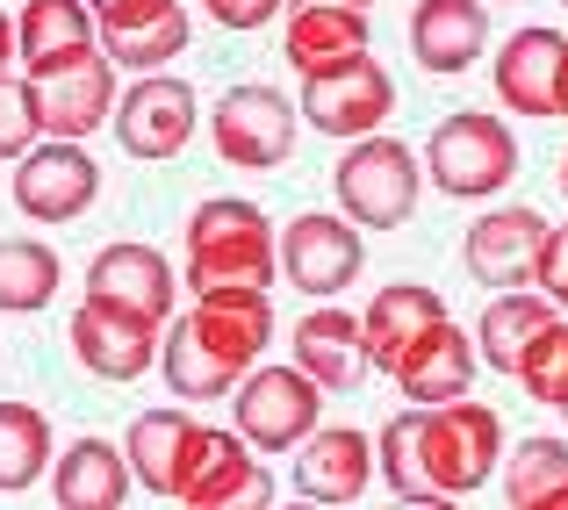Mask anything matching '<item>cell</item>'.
<instances>
[{
	"mask_svg": "<svg viewBox=\"0 0 568 510\" xmlns=\"http://www.w3.org/2000/svg\"><path fill=\"white\" fill-rule=\"evenodd\" d=\"M425 180L454 202H489L518 180V137L504 115H483V109H460L446 123H432L425 137Z\"/></svg>",
	"mask_w": 568,
	"mask_h": 510,
	"instance_id": "4",
	"label": "cell"
},
{
	"mask_svg": "<svg viewBox=\"0 0 568 510\" xmlns=\"http://www.w3.org/2000/svg\"><path fill=\"white\" fill-rule=\"evenodd\" d=\"M375 482V439L353 425H317L303 446H295V489L303 503H324V510H346L367 497Z\"/></svg>",
	"mask_w": 568,
	"mask_h": 510,
	"instance_id": "17",
	"label": "cell"
},
{
	"mask_svg": "<svg viewBox=\"0 0 568 510\" xmlns=\"http://www.w3.org/2000/svg\"><path fill=\"white\" fill-rule=\"evenodd\" d=\"M388 510H460V497H396Z\"/></svg>",
	"mask_w": 568,
	"mask_h": 510,
	"instance_id": "37",
	"label": "cell"
},
{
	"mask_svg": "<svg viewBox=\"0 0 568 510\" xmlns=\"http://www.w3.org/2000/svg\"><path fill=\"white\" fill-rule=\"evenodd\" d=\"M181 0H87V14H94L101 37H123V29H144L159 22V14H173Z\"/></svg>",
	"mask_w": 568,
	"mask_h": 510,
	"instance_id": "35",
	"label": "cell"
},
{
	"mask_svg": "<svg viewBox=\"0 0 568 510\" xmlns=\"http://www.w3.org/2000/svg\"><path fill=\"white\" fill-rule=\"evenodd\" d=\"M43 144L37 130V101H29V80H14V72H0V166H22L29 152Z\"/></svg>",
	"mask_w": 568,
	"mask_h": 510,
	"instance_id": "33",
	"label": "cell"
},
{
	"mask_svg": "<svg viewBox=\"0 0 568 510\" xmlns=\"http://www.w3.org/2000/svg\"><path fill=\"white\" fill-rule=\"evenodd\" d=\"M561 202H568V152H561Z\"/></svg>",
	"mask_w": 568,
	"mask_h": 510,
	"instance_id": "41",
	"label": "cell"
},
{
	"mask_svg": "<svg viewBox=\"0 0 568 510\" xmlns=\"http://www.w3.org/2000/svg\"><path fill=\"white\" fill-rule=\"evenodd\" d=\"M130 497V460L109 439H72L51 460V503L58 510H123Z\"/></svg>",
	"mask_w": 568,
	"mask_h": 510,
	"instance_id": "25",
	"label": "cell"
},
{
	"mask_svg": "<svg viewBox=\"0 0 568 510\" xmlns=\"http://www.w3.org/2000/svg\"><path fill=\"white\" fill-rule=\"evenodd\" d=\"M187 439H194V417L181 410V402H173V410H144L138 425L123 431L130 482H144V489H159V497H173V468H181Z\"/></svg>",
	"mask_w": 568,
	"mask_h": 510,
	"instance_id": "28",
	"label": "cell"
},
{
	"mask_svg": "<svg viewBox=\"0 0 568 510\" xmlns=\"http://www.w3.org/2000/svg\"><path fill=\"white\" fill-rule=\"evenodd\" d=\"M504 446H511L504 417L489 402L460 396V402H439V410L388 417L375 439V468L396 497H475V489H489Z\"/></svg>",
	"mask_w": 568,
	"mask_h": 510,
	"instance_id": "1",
	"label": "cell"
},
{
	"mask_svg": "<svg viewBox=\"0 0 568 510\" xmlns=\"http://www.w3.org/2000/svg\"><path fill=\"white\" fill-rule=\"evenodd\" d=\"M295 367L310 374L317 388H338V396H353V388L367 381V345H361V317L353 309H310V317H295Z\"/></svg>",
	"mask_w": 568,
	"mask_h": 510,
	"instance_id": "23",
	"label": "cell"
},
{
	"mask_svg": "<svg viewBox=\"0 0 568 510\" xmlns=\"http://www.w3.org/2000/svg\"><path fill=\"white\" fill-rule=\"evenodd\" d=\"M288 510H324V503H288Z\"/></svg>",
	"mask_w": 568,
	"mask_h": 510,
	"instance_id": "42",
	"label": "cell"
},
{
	"mask_svg": "<svg viewBox=\"0 0 568 510\" xmlns=\"http://www.w3.org/2000/svg\"><path fill=\"white\" fill-rule=\"evenodd\" d=\"M532 510H568V482L555 489V497H540V503H532Z\"/></svg>",
	"mask_w": 568,
	"mask_h": 510,
	"instance_id": "40",
	"label": "cell"
},
{
	"mask_svg": "<svg viewBox=\"0 0 568 510\" xmlns=\"http://www.w3.org/2000/svg\"><path fill=\"white\" fill-rule=\"evenodd\" d=\"M87 51H101V29L87 14V0H22V14H14V58H22L29 80L72 65Z\"/></svg>",
	"mask_w": 568,
	"mask_h": 510,
	"instance_id": "22",
	"label": "cell"
},
{
	"mask_svg": "<svg viewBox=\"0 0 568 510\" xmlns=\"http://www.w3.org/2000/svg\"><path fill=\"white\" fill-rule=\"evenodd\" d=\"M87 303L115 309V317L138 324H166L173 317V259L159 245H101L87 259Z\"/></svg>",
	"mask_w": 568,
	"mask_h": 510,
	"instance_id": "14",
	"label": "cell"
},
{
	"mask_svg": "<svg viewBox=\"0 0 568 510\" xmlns=\"http://www.w3.org/2000/svg\"><path fill=\"white\" fill-rule=\"evenodd\" d=\"M432 324H446V303L439 288H417V280H396V288H382L375 303L361 309V345H367V367H396L403 353H410L417 338L432 332Z\"/></svg>",
	"mask_w": 568,
	"mask_h": 510,
	"instance_id": "24",
	"label": "cell"
},
{
	"mask_svg": "<svg viewBox=\"0 0 568 510\" xmlns=\"http://www.w3.org/2000/svg\"><path fill=\"white\" fill-rule=\"evenodd\" d=\"M58 295V252L37 237H0V309L8 317H37Z\"/></svg>",
	"mask_w": 568,
	"mask_h": 510,
	"instance_id": "29",
	"label": "cell"
},
{
	"mask_svg": "<svg viewBox=\"0 0 568 510\" xmlns=\"http://www.w3.org/2000/svg\"><path fill=\"white\" fill-rule=\"evenodd\" d=\"M561 417H568V410H561Z\"/></svg>",
	"mask_w": 568,
	"mask_h": 510,
	"instance_id": "44",
	"label": "cell"
},
{
	"mask_svg": "<svg viewBox=\"0 0 568 510\" xmlns=\"http://www.w3.org/2000/svg\"><path fill=\"white\" fill-rule=\"evenodd\" d=\"M231 396H237V439L252 453H295L324 425V388L303 367H252Z\"/></svg>",
	"mask_w": 568,
	"mask_h": 510,
	"instance_id": "7",
	"label": "cell"
},
{
	"mask_svg": "<svg viewBox=\"0 0 568 510\" xmlns=\"http://www.w3.org/2000/svg\"><path fill=\"white\" fill-rule=\"evenodd\" d=\"M8 65H14V14L0 8V72H8Z\"/></svg>",
	"mask_w": 568,
	"mask_h": 510,
	"instance_id": "38",
	"label": "cell"
},
{
	"mask_svg": "<svg viewBox=\"0 0 568 510\" xmlns=\"http://www.w3.org/2000/svg\"><path fill=\"white\" fill-rule=\"evenodd\" d=\"M555 317H561V309L547 303V295H532V288H504V295H489L483 324H475V353H483L497 374H511L518 359H526V345L540 338Z\"/></svg>",
	"mask_w": 568,
	"mask_h": 510,
	"instance_id": "26",
	"label": "cell"
},
{
	"mask_svg": "<svg viewBox=\"0 0 568 510\" xmlns=\"http://www.w3.org/2000/svg\"><path fill=\"white\" fill-rule=\"evenodd\" d=\"M332 194H338V216L353 231H403L417 216V202H425V166L396 137H361L338 159Z\"/></svg>",
	"mask_w": 568,
	"mask_h": 510,
	"instance_id": "5",
	"label": "cell"
},
{
	"mask_svg": "<svg viewBox=\"0 0 568 510\" xmlns=\"http://www.w3.org/2000/svg\"><path fill=\"white\" fill-rule=\"evenodd\" d=\"M497 482H504V497H511V510H532L540 497H555V489L568 482V439H518V446H504Z\"/></svg>",
	"mask_w": 568,
	"mask_h": 510,
	"instance_id": "30",
	"label": "cell"
},
{
	"mask_svg": "<svg viewBox=\"0 0 568 510\" xmlns=\"http://www.w3.org/2000/svg\"><path fill=\"white\" fill-rule=\"evenodd\" d=\"M173 503L181 510H274V475L260 468L237 431L194 425L181 468H173Z\"/></svg>",
	"mask_w": 568,
	"mask_h": 510,
	"instance_id": "6",
	"label": "cell"
},
{
	"mask_svg": "<svg viewBox=\"0 0 568 510\" xmlns=\"http://www.w3.org/2000/svg\"><path fill=\"white\" fill-rule=\"evenodd\" d=\"M209 144H216L223 166L237 173H274L295 159V109L281 86H231V94L216 101V115H209Z\"/></svg>",
	"mask_w": 568,
	"mask_h": 510,
	"instance_id": "8",
	"label": "cell"
},
{
	"mask_svg": "<svg viewBox=\"0 0 568 510\" xmlns=\"http://www.w3.org/2000/svg\"><path fill=\"white\" fill-rule=\"evenodd\" d=\"M274 223H266L260 202H202L187 216V259H181V280L187 295H266L281 280V259H274Z\"/></svg>",
	"mask_w": 568,
	"mask_h": 510,
	"instance_id": "3",
	"label": "cell"
},
{
	"mask_svg": "<svg viewBox=\"0 0 568 510\" xmlns=\"http://www.w3.org/2000/svg\"><path fill=\"white\" fill-rule=\"evenodd\" d=\"M497 101L526 123H561L568 115V37L561 29H511L489 58Z\"/></svg>",
	"mask_w": 568,
	"mask_h": 510,
	"instance_id": "10",
	"label": "cell"
},
{
	"mask_svg": "<svg viewBox=\"0 0 568 510\" xmlns=\"http://www.w3.org/2000/svg\"><path fill=\"white\" fill-rule=\"evenodd\" d=\"M540 237H547V216L532 202H504L489 208V216L468 223V237H460V266H468L483 288H526L532 280V259H540Z\"/></svg>",
	"mask_w": 568,
	"mask_h": 510,
	"instance_id": "16",
	"label": "cell"
},
{
	"mask_svg": "<svg viewBox=\"0 0 568 510\" xmlns=\"http://www.w3.org/2000/svg\"><path fill=\"white\" fill-rule=\"evenodd\" d=\"M532 295H547L555 309H568V223H547L540 259H532Z\"/></svg>",
	"mask_w": 568,
	"mask_h": 510,
	"instance_id": "34",
	"label": "cell"
},
{
	"mask_svg": "<svg viewBox=\"0 0 568 510\" xmlns=\"http://www.w3.org/2000/svg\"><path fill=\"white\" fill-rule=\"evenodd\" d=\"M489 51V14L483 0H417L410 8V58L439 80L468 72Z\"/></svg>",
	"mask_w": 568,
	"mask_h": 510,
	"instance_id": "21",
	"label": "cell"
},
{
	"mask_svg": "<svg viewBox=\"0 0 568 510\" xmlns=\"http://www.w3.org/2000/svg\"><path fill=\"white\" fill-rule=\"evenodd\" d=\"M274 259H281V280H288L295 295L332 303L338 288H353V280H361L367 245H361V231H353L346 216H332V208H303L295 223H281Z\"/></svg>",
	"mask_w": 568,
	"mask_h": 510,
	"instance_id": "9",
	"label": "cell"
},
{
	"mask_svg": "<svg viewBox=\"0 0 568 510\" xmlns=\"http://www.w3.org/2000/svg\"><path fill=\"white\" fill-rule=\"evenodd\" d=\"M475 367H483L475 338L446 317V324H432V332L417 338L396 367H388V381L403 388V402H410V410H439V402H460L475 388Z\"/></svg>",
	"mask_w": 568,
	"mask_h": 510,
	"instance_id": "18",
	"label": "cell"
},
{
	"mask_svg": "<svg viewBox=\"0 0 568 510\" xmlns=\"http://www.w3.org/2000/svg\"><path fill=\"white\" fill-rule=\"evenodd\" d=\"M29 101H37V130L51 144H87L101 123H115L123 86H115L109 58L87 51V58H72V65H58V72H37V80H29Z\"/></svg>",
	"mask_w": 568,
	"mask_h": 510,
	"instance_id": "11",
	"label": "cell"
},
{
	"mask_svg": "<svg viewBox=\"0 0 568 510\" xmlns=\"http://www.w3.org/2000/svg\"><path fill=\"white\" fill-rule=\"evenodd\" d=\"M561 8H568V0H561Z\"/></svg>",
	"mask_w": 568,
	"mask_h": 510,
	"instance_id": "43",
	"label": "cell"
},
{
	"mask_svg": "<svg viewBox=\"0 0 568 510\" xmlns=\"http://www.w3.org/2000/svg\"><path fill=\"white\" fill-rule=\"evenodd\" d=\"M288 14V29H281V58L295 65V80H332V72H346L353 58H367V43H375V29H367L361 8H281Z\"/></svg>",
	"mask_w": 568,
	"mask_h": 510,
	"instance_id": "19",
	"label": "cell"
},
{
	"mask_svg": "<svg viewBox=\"0 0 568 510\" xmlns=\"http://www.w3.org/2000/svg\"><path fill=\"white\" fill-rule=\"evenodd\" d=\"M511 381L547 410H568V317H555L540 338L526 345V359L511 367Z\"/></svg>",
	"mask_w": 568,
	"mask_h": 510,
	"instance_id": "32",
	"label": "cell"
},
{
	"mask_svg": "<svg viewBox=\"0 0 568 510\" xmlns=\"http://www.w3.org/2000/svg\"><path fill=\"white\" fill-rule=\"evenodd\" d=\"M388 115H396V80H388V65H375V51L353 58V65L332 72V80L303 86V123L317 130V137L361 144V137H382Z\"/></svg>",
	"mask_w": 568,
	"mask_h": 510,
	"instance_id": "12",
	"label": "cell"
},
{
	"mask_svg": "<svg viewBox=\"0 0 568 510\" xmlns=\"http://www.w3.org/2000/svg\"><path fill=\"white\" fill-rule=\"evenodd\" d=\"M187 43H194V22H187V8H173V14H159V22H144V29L101 37V58H109L115 72H159L166 58H181Z\"/></svg>",
	"mask_w": 568,
	"mask_h": 510,
	"instance_id": "31",
	"label": "cell"
},
{
	"mask_svg": "<svg viewBox=\"0 0 568 510\" xmlns=\"http://www.w3.org/2000/svg\"><path fill=\"white\" fill-rule=\"evenodd\" d=\"M58 460V431L37 402H0V497H22L51 475Z\"/></svg>",
	"mask_w": 568,
	"mask_h": 510,
	"instance_id": "27",
	"label": "cell"
},
{
	"mask_svg": "<svg viewBox=\"0 0 568 510\" xmlns=\"http://www.w3.org/2000/svg\"><path fill=\"white\" fill-rule=\"evenodd\" d=\"M202 8H209L216 29H260V22H274L288 0H202Z\"/></svg>",
	"mask_w": 568,
	"mask_h": 510,
	"instance_id": "36",
	"label": "cell"
},
{
	"mask_svg": "<svg viewBox=\"0 0 568 510\" xmlns=\"http://www.w3.org/2000/svg\"><path fill=\"white\" fill-rule=\"evenodd\" d=\"M194 86L173 80V72H144L138 86H123V101H115V144H123L130 159H144V166H159V159H181L187 137H194Z\"/></svg>",
	"mask_w": 568,
	"mask_h": 510,
	"instance_id": "13",
	"label": "cell"
},
{
	"mask_svg": "<svg viewBox=\"0 0 568 510\" xmlns=\"http://www.w3.org/2000/svg\"><path fill=\"white\" fill-rule=\"evenodd\" d=\"M274 345V303L266 295H194V309L166 332L159 367L181 402H223Z\"/></svg>",
	"mask_w": 568,
	"mask_h": 510,
	"instance_id": "2",
	"label": "cell"
},
{
	"mask_svg": "<svg viewBox=\"0 0 568 510\" xmlns=\"http://www.w3.org/2000/svg\"><path fill=\"white\" fill-rule=\"evenodd\" d=\"M101 194V166L87 144H51L43 137L37 152L14 166V208L29 223H80Z\"/></svg>",
	"mask_w": 568,
	"mask_h": 510,
	"instance_id": "15",
	"label": "cell"
},
{
	"mask_svg": "<svg viewBox=\"0 0 568 510\" xmlns=\"http://www.w3.org/2000/svg\"><path fill=\"white\" fill-rule=\"evenodd\" d=\"M288 8H361V14H375V0H288Z\"/></svg>",
	"mask_w": 568,
	"mask_h": 510,
	"instance_id": "39",
	"label": "cell"
},
{
	"mask_svg": "<svg viewBox=\"0 0 568 510\" xmlns=\"http://www.w3.org/2000/svg\"><path fill=\"white\" fill-rule=\"evenodd\" d=\"M72 353H80L87 374L101 381H138V374L159 367V324H138V317H115L101 303H80L72 309Z\"/></svg>",
	"mask_w": 568,
	"mask_h": 510,
	"instance_id": "20",
	"label": "cell"
}]
</instances>
